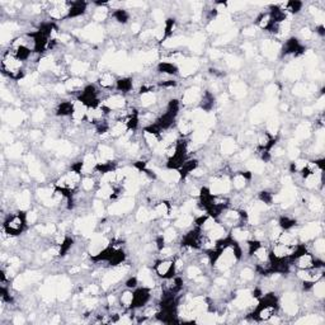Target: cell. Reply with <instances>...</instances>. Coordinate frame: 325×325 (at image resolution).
<instances>
[{
  "label": "cell",
  "instance_id": "obj_1",
  "mask_svg": "<svg viewBox=\"0 0 325 325\" xmlns=\"http://www.w3.org/2000/svg\"><path fill=\"white\" fill-rule=\"evenodd\" d=\"M1 71H3V76H6L9 80H17V82L27 75L25 63L18 59L9 48L4 51L1 55Z\"/></svg>",
  "mask_w": 325,
  "mask_h": 325
},
{
  "label": "cell",
  "instance_id": "obj_2",
  "mask_svg": "<svg viewBox=\"0 0 325 325\" xmlns=\"http://www.w3.org/2000/svg\"><path fill=\"white\" fill-rule=\"evenodd\" d=\"M24 211L9 212L3 220V229L1 230L6 233L9 237H19L24 233L27 229Z\"/></svg>",
  "mask_w": 325,
  "mask_h": 325
},
{
  "label": "cell",
  "instance_id": "obj_3",
  "mask_svg": "<svg viewBox=\"0 0 325 325\" xmlns=\"http://www.w3.org/2000/svg\"><path fill=\"white\" fill-rule=\"evenodd\" d=\"M110 239L107 237V234H103L101 231V233H97L95 231L94 234H93L92 237L89 238V244L88 246H87V252H88V254L93 258H95V257H98L99 254H102V253L105 252L106 249H108L110 246Z\"/></svg>",
  "mask_w": 325,
  "mask_h": 325
},
{
  "label": "cell",
  "instance_id": "obj_4",
  "mask_svg": "<svg viewBox=\"0 0 325 325\" xmlns=\"http://www.w3.org/2000/svg\"><path fill=\"white\" fill-rule=\"evenodd\" d=\"M105 28L97 23H89L86 27H83L79 32L80 38L87 42H90V43H101L105 40Z\"/></svg>",
  "mask_w": 325,
  "mask_h": 325
},
{
  "label": "cell",
  "instance_id": "obj_5",
  "mask_svg": "<svg viewBox=\"0 0 325 325\" xmlns=\"http://www.w3.org/2000/svg\"><path fill=\"white\" fill-rule=\"evenodd\" d=\"M135 197L122 196L121 198L117 199L116 202L107 206V214L112 216L126 215V214H130V212L132 211L133 207H135Z\"/></svg>",
  "mask_w": 325,
  "mask_h": 325
},
{
  "label": "cell",
  "instance_id": "obj_6",
  "mask_svg": "<svg viewBox=\"0 0 325 325\" xmlns=\"http://www.w3.org/2000/svg\"><path fill=\"white\" fill-rule=\"evenodd\" d=\"M323 224L320 221H310L299 229V240L300 243H307L315 238L320 237L323 233Z\"/></svg>",
  "mask_w": 325,
  "mask_h": 325
},
{
  "label": "cell",
  "instance_id": "obj_7",
  "mask_svg": "<svg viewBox=\"0 0 325 325\" xmlns=\"http://www.w3.org/2000/svg\"><path fill=\"white\" fill-rule=\"evenodd\" d=\"M102 106L107 108L109 112H118L129 107V99L122 93H113L102 101Z\"/></svg>",
  "mask_w": 325,
  "mask_h": 325
},
{
  "label": "cell",
  "instance_id": "obj_8",
  "mask_svg": "<svg viewBox=\"0 0 325 325\" xmlns=\"http://www.w3.org/2000/svg\"><path fill=\"white\" fill-rule=\"evenodd\" d=\"M260 55L263 59H267L269 61L276 60L278 55H281L282 44L277 40H263L259 46Z\"/></svg>",
  "mask_w": 325,
  "mask_h": 325
},
{
  "label": "cell",
  "instance_id": "obj_9",
  "mask_svg": "<svg viewBox=\"0 0 325 325\" xmlns=\"http://www.w3.org/2000/svg\"><path fill=\"white\" fill-rule=\"evenodd\" d=\"M202 89L201 87L193 84L190 88H187L183 92L182 97H180V103L187 108H192L195 106L199 105L201 98H202Z\"/></svg>",
  "mask_w": 325,
  "mask_h": 325
},
{
  "label": "cell",
  "instance_id": "obj_10",
  "mask_svg": "<svg viewBox=\"0 0 325 325\" xmlns=\"http://www.w3.org/2000/svg\"><path fill=\"white\" fill-rule=\"evenodd\" d=\"M292 260V264L296 267L297 269H310L314 268L315 265H323V260L319 258H316L314 256L313 253L310 252H303L300 253L299 256L295 257L294 259H291Z\"/></svg>",
  "mask_w": 325,
  "mask_h": 325
},
{
  "label": "cell",
  "instance_id": "obj_11",
  "mask_svg": "<svg viewBox=\"0 0 325 325\" xmlns=\"http://www.w3.org/2000/svg\"><path fill=\"white\" fill-rule=\"evenodd\" d=\"M152 269H154L155 275L158 276L159 278H163V280L177 275V273H175V268H174V258L159 259V260L155 262Z\"/></svg>",
  "mask_w": 325,
  "mask_h": 325
},
{
  "label": "cell",
  "instance_id": "obj_12",
  "mask_svg": "<svg viewBox=\"0 0 325 325\" xmlns=\"http://www.w3.org/2000/svg\"><path fill=\"white\" fill-rule=\"evenodd\" d=\"M199 69L198 57H186L178 66V74L183 78H192Z\"/></svg>",
  "mask_w": 325,
  "mask_h": 325
},
{
  "label": "cell",
  "instance_id": "obj_13",
  "mask_svg": "<svg viewBox=\"0 0 325 325\" xmlns=\"http://www.w3.org/2000/svg\"><path fill=\"white\" fill-rule=\"evenodd\" d=\"M155 272L154 269H152L150 267H148V265H144V267H141V268L139 269V272H137V275H136V277H137V280H139V283L141 284L142 287H146V288H154L155 286H156V280H155Z\"/></svg>",
  "mask_w": 325,
  "mask_h": 325
},
{
  "label": "cell",
  "instance_id": "obj_14",
  "mask_svg": "<svg viewBox=\"0 0 325 325\" xmlns=\"http://www.w3.org/2000/svg\"><path fill=\"white\" fill-rule=\"evenodd\" d=\"M253 174H250L249 172H235L231 175V186H233V190H235L237 192H241V191H245L248 184L250 183L252 180Z\"/></svg>",
  "mask_w": 325,
  "mask_h": 325
},
{
  "label": "cell",
  "instance_id": "obj_15",
  "mask_svg": "<svg viewBox=\"0 0 325 325\" xmlns=\"http://www.w3.org/2000/svg\"><path fill=\"white\" fill-rule=\"evenodd\" d=\"M93 5H94L92 12L93 23L102 24V23L107 22L108 19L110 18V16H112V10L107 5V1L106 3H94Z\"/></svg>",
  "mask_w": 325,
  "mask_h": 325
},
{
  "label": "cell",
  "instance_id": "obj_16",
  "mask_svg": "<svg viewBox=\"0 0 325 325\" xmlns=\"http://www.w3.org/2000/svg\"><path fill=\"white\" fill-rule=\"evenodd\" d=\"M284 78L290 82H299L303 75V65L300 61H292L287 64L283 70Z\"/></svg>",
  "mask_w": 325,
  "mask_h": 325
},
{
  "label": "cell",
  "instance_id": "obj_17",
  "mask_svg": "<svg viewBox=\"0 0 325 325\" xmlns=\"http://www.w3.org/2000/svg\"><path fill=\"white\" fill-rule=\"evenodd\" d=\"M133 307L132 309H141V307L146 306L150 300H152V290L146 287H137L133 290Z\"/></svg>",
  "mask_w": 325,
  "mask_h": 325
},
{
  "label": "cell",
  "instance_id": "obj_18",
  "mask_svg": "<svg viewBox=\"0 0 325 325\" xmlns=\"http://www.w3.org/2000/svg\"><path fill=\"white\" fill-rule=\"evenodd\" d=\"M13 202H14V206H16L18 211H28L31 209L32 193L28 190L21 191V192L14 195Z\"/></svg>",
  "mask_w": 325,
  "mask_h": 325
},
{
  "label": "cell",
  "instance_id": "obj_19",
  "mask_svg": "<svg viewBox=\"0 0 325 325\" xmlns=\"http://www.w3.org/2000/svg\"><path fill=\"white\" fill-rule=\"evenodd\" d=\"M137 102H139L140 107L144 108V109H152V107L158 106L159 95L155 90L142 92L137 95Z\"/></svg>",
  "mask_w": 325,
  "mask_h": 325
},
{
  "label": "cell",
  "instance_id": "obj_20",
  "mask_svg": "<svg viewBox=\"0 0 325 325\" xmlns=\"http://www.w3.org/2000/svg\"><path fill=\"white\" fill-rule=\"evenodd\" d=\"M218 152L224 155V156H233V155H235L238 152L237 140L231 137V136L224 137V139L218 142Z\"/></svg>",
  "mask_w": 325,
  "mask_h": 325
},
{
  "label": "cell",
  "instance_id": "obj_21",
  "mask_svg": "<svg viewBox=\"0 0 325 325\" xmlns=\"http://www.w3.org/2000/svg\"><path fill=\"white\" fill-rule=\"evenodd\" d=\"M211 136H212V131L210 129H207V127L203 126L196 127V129L193 130L192 135H191V142L201 146L209 141V140L211 139Z\"/></svg>",
  "mask_w": 325,
  "mask_h": 325
},
{
  "label": "cell",
  "instance_id": "obj_22",
  "mask_svg": "<svg viewBox=\"0 0 325 325\" xmlns=\"http://www.w3.org/2000/svg\"><path fill=\"white\" fill-rule=\"evenodd\" d=\"M70 73L73 74V76H87L88 73L92 70V64L86 60H74L73 63L69 65Z\"/></svg>",
  "mask_w": 325,
  "mask_h": 325
},
{
  "label": "cell",
  "instance_id": "obj_23",
  "mask_svg": "<svg viewBox=\"0 0 325 325\" xmlns=\"http://www.w3.org/2000/svg\"><path fill=\"white\" fill-rule=\"evenodd\" d=\"M313 133V126L310 122H301L299 123L294 130V140L299 144V142L306 141L310 136Z\"/></svg>",
  "mask_w": 325,
  "mask_h": 325
},
{
  "label": "cell",
  "instance_id": "obj_24",
  "mask_svg": "<svg viewBox=\"0 0 325 325\" xmlns=\"http://www.w3.org/2000/svg\"><path fill=\"white\" fill-rule=\"evenodd\" d=\"M129 131H130L129 125H127L125 120H118L109 123V130H108V132H109L110 135V139L114 140L120 139V137H122L123 135H126Z\"/></svg>",
  "mask_w": 325,
  "mask_h": 325
},
{
  "label": "cell",
  "instance_id": "obj_25",
  "mask_svg": "<svg viewBox=\"0 0 325 325\" xmlns=\"http://www.w3.org/2000/svg\"><path fill=\"white\" fill-rule=\"evenodd\" d=\"M229 231H230L229 229H226L224 225L220 224L217 221V222L214 225V227L206 233V235H207L210 239L214 240V241L218 243V241H222V240H225L226 238H229Z\"/></svg>",
  "mask_w": 325,
  "mask_h": 325
},
{
  "label": "cell",
  "instance_id": "obj_26",
  "mask_svg": "<svg viewBox=\"0 0 325 325\" xmlns=\"http://www.w3.org/2000/svg\"><path fill=\"white\" fill-rule=\"evenodd\" d=\"M117 80H118V78L116 76V74L112 70H108V71H103V73L99 74L98 86L102 89H116Z\"/></svg>",
  "mask_w": 325,
  "mask_h": 325
},
{
  "label": "cell",
  "instance_id": "obj_27",
  "mask_svg": "<svg viewBox=\"0 0 325 325\" xmlns=\"http://www.w3.org/2000/svg\"><path fill=\"white\" fill-rule=\"evenodd\" d=\"M275 21L272 18L271 13L269 12H262L256 18V27L258 29H262V31H268L271 32L273 25H275Z\"/></svg>",
  "mask_w": 325,
  "mask_h": 325
},
{
  "label": "cell",
  "instance_id": "obj_28",
  "mask_svg": "<svg viewBox=\"0 0 325 325\" xmlns=\"http://www.w3.org/2000/svg\"><path fill=\"white\" fill-rule=\"evenodd\" d=\"M135 221L136 222H139V224H146V222L156 221V218H155V215L154 212H152V207H148V206H140L135 214Z\"/></svg>",
  "mask_w": 325,
  "mask_h": 325
},
{
  "label": "cell",
  "instance_id": "obj_29",
  "mask_svg": "<svg viewBox=\"0 0 325 325\" xmlns=\"http://www.w3.org/2000/svg\"><path fill=\"white\" fill-rule=\"evenodd\" d=\"M229 92L235 99H241L248 94V86L241 80H234L229 84Z\"/></svg>",
  "mask_w": 325,
  "mask_h": 325
},
{
  "label": "cell",
  "instance_id": "obj_30",
  "mask_svg": "<svg viewBox=\"0 0 325 325\" xmlns=\"http://www.w3.org/2000/svg\"><path fill=\"white\" fill-rule=\"evenodd\" d=\"M195 225V217L192 214H180L177 218L173 220V226L178 230H188Z\"/></svg>",
  "mask_w": 325,
  "mask_h": 325
},
{
  "label": "cell",
  "instance_id": "obj_31",
  "mask_svg": "<svg viewBox=\"0 0 325 325\" xmlns=\"http://www.w3.org/2000/svg\"><path fill=\"white\" fill-rule=\"evenodd\" d=\"M175 129H177L179 136H183V137H188V136L192 135L193 130H195V125L191 120L186 118V117H182L180 120L177 121L175 123Z\"/></svg>",
  "mask_w": 325,
  "mask_h": 325
},
{
  "label": "cell",
  "instance_id": "obj_32",
  "mask_svg": "<svg viewBox=\"0 0 325 325\" xmlns=\"http://www.w3.org/2000/svg\"><path fill=\"white\" fill-rule=\"evenodd\" d=\"M4 117H5L6 122L9 123L12 127H19L25 120L24 112H22V110H18V109L9 110L8 113L4 114Z\"/></svg>",
  "mask_w": 325,
  "mask_h": 325
},
{
  "label": "cell",
  "instance_id": "obj_33",
  "mask_svg": "<svg viewBox=\"0 0 325 325\" xmlns=\"http://www.w3.org/2000/svg\"><path fill=\"white\" fill-rule=\"evenodd\" d=\"M65 87H66L67 92L74 93V92H82L83 89L86 88V82L83 80V78L79 76H71L65 80Z\"/></svg>",
  "mask_w": 325,
  "mask_h": 325
},
{
  "label": "cell",
  "instance_id": "obj_34",
  "mask_svg": "<svg viewBox=\"0 0 325 325\" xmlns=\"http://www.w3.org/2000/svg\"><path fill=\"white\" fill-rule=\"evenodd\" d=\"M133 297H135V294H133V290H130V288H126V290H123L122 292L118 296V303H120V306L122 307L123 310H130L133 307Z\"/></svg>",
  "mask_w": 325,
  "mask_h": 325
},
{
  "label": "cell",
  "instance_id": "obj_35",
  "mask_svg": "<svg viewBox=\"0 0 325 325\" xmlns=\"http://www.w3.org/2000/svg\"><path fill=\"white\" fill-rule=\"evenodd\" d=\"M307 203V210H309L311 214H323L324 211V203H323V199L320 198L318 195H311L309 196L306 201Z\"/></svg>",
  "mask_w": 325,
  "mask_h": 325
},
{
  "label": "cell",
  "instance_id": "obj_36",
  "mask_svg": "<svg viewBox=\"0 0 325 325\" xmlns=\"http://www.w3.org/2000/svg\"><path fill=\"white\" fill-rule=\"evenodd\" d=\"M98 186H99V182L97 178L92 177V175H83L82 183H80L79 188L83 191V192L90 193V192H93V191L97 190Z\"/></svg>",
  "mask_w": 325,
  "mask_h": 325
},
{
  "label": "cell",
  "instance_id": "obj_37",
  "mask_svg": "<svg viewBox=\"0 0 325 325\" xmlns=\"http://www.w3.org/2000/svg\"><path fill=\"white\" fill-rule=\"evenodd\" d=\"M161 239L164 241V244H174L179 238V230H178L177 227H174L173 225L171 226H168L167 229L163 230L161 233Z\"/></svg>",
  "mask_w": 325,
  "mask_h": 325
},
{
  "label": "cell",
  "instance_id": "obj_38",
  "mask_svg": "<svg viewBox=\"0 0 325 325\" xmlns=\"http://www.w3.org/2000/svg\"><path fill=\"white\" fill-rule=\"evenodd\" d=\"M310 291H311V295H313L315 299H318V300H324L325 297L324 278H320V280L314 282V283L311 284V287H310Z\"/></svg>",
  "mask_w": 325,
  "mask_h": 325
},
{
  "label": "cell",
  "instance_id": "obj_39",
  "mask_svg": "<svg viewBox=\"0 0 325 325\" xmlns=\"http://www.w3.org/2000/svg\"><path fill=\"white\" fill-rule=\"evenodd\" d=\"M5 152V155L9 159H19L23 154L22 142H13L12 145L6 146Z\"/></svg>",
  "mask_w": 325,
  "mask_h": 325
},
{
  "label": "cell",
  "instance_id": "obj_40",
  "mask_svg": "<svg viewBox=\"0 0 325 325\" xmlns=\"http://www.w3.org/2000/svg\"><path fill=\"white\" fill-rule=\"evenodd\" d=\"M256 277V271L254 268L249 267V265H245L244 268L240 269L239 272V280L241 283H248V282H252Z\"/></svg>",
  "mask_w": 325,
  "mask_h": 325
},
{
  "label": "cell",
  "instance_id": "obj_41",
  "mask_svg": "<svg viewBox=\"0 0 325 325\" xmlns=\"http://www.w3.org/2000/svg\"><path fill=\"white\" fill-rule=\"evenodd\" d=\"M92 210H93V214H94L98 218L103 217V215H105L106 212H107V207L105 206V201H102V199H99V198L93 199Z\"/></svg>",
  "mask_w": 325,
  "mask_h": 325
},
{
  "label": "cell",
  "instance_id": "obj_42",
  "mask_svg": "<svg viewBox=\"0 0 325 325\" xmlns=\"http://www.w3.org/2000/svg\"><path fill=\"white\" fill-rule=\"evenodd\" d=\"M203 273H205V271H203L197 263H192V264H190L186 268V277L188 278V280H191V281L195 280L196 277H198V276L203 275Z\"/></svg>",
  "mask_w": 325,
  "mask_h": 325
},
{
  "label": "cell",
  "instance_id": "obj_43",
  "mask_svg": "<svg viewBox=\"0 0 325 325\" xmlns=\"http://www.w3.org/2000/svg\"><path fill=\"white\" fill-rule=\"evenodd\" d=\"M313 248L314 250H315L316 253V258H319V257H324V253H325V239L324 238L320 235V237L315 238L314 239V243H313Z\"/></svg>",
  "mask_w": 325,
  "mask_h": 325
},
{
  "label": "cell",
  "instance_id": "obj_44",
  "mask_svg": "<svg viewBox=\"0 0 325 325\" xmlns=\"http://www.w3.org/2000/svg\"><path fill=\"white\" fill-rule=\"evenodd\" d=\"M314 37L313 29L307 27V25H303L299 32H297V40L299 41H310Z\"/></svg>",
  "mask_w": 325,
  "mask_h": 325
},
{
  "label": "cell",
  "instance_id": "obj_45",
  "mask_svg": "<svg viewBox=\"0 0 325 325\" xmlns=\"http://www.w3.org/2000/svg\"><path fill=\"white\" fill-rule=\"evenodd\" d=\"M25 216V222L28 226H35L38 224V220H40V214H38L37 210H31L24 212Z\"/></svg>",
  "mask_w": 325,
  "mask_h": 325
},
{
  "label": "cell",
  "instance_id": "obj_46",
  "mask_svg": "<svg viewBox=\"0 0 325 325\" xmlns=\"http://www.w3.org/2000/svg\"><path fill=\"white\" fill-rule=\"evenodd\" d=\"M225 60V64H226V66H229L230 69L237 70L241 66V60H240L239 57L235 56V55H224L222 57Z\"/></svg>",
  "mask_w": 325,
  "mask_h": 325
},
{
  "label": "cell",
  "instance_id": "obj_47",
  "mask_svg": "<svg viewBox=\"0 0 325 325\" xmlns=\"http://www.w3.org/2000/svg\"><path fill=\"white\" fill-rule=\"evenodd\" d=\"M296 323H303V324H309V325H318V324H322L323 319L320 318L319 315L314 314V315L303 316V318H301V319L296 320Z\"/></svg>",
  "mask_w": 325,
  "mask_h": 325
},
{
  "label": "cell",
  "instance_id": "obj_48",
  "mask_svg": "<svg viewBox=\"0 0 325 325\" xmlns=\"http://www.w3.org/2000/svg\"><path fill=\"white\" fill-rule=\"evenodd\" d=\"M258 33V28L254 24H248L241 29V35L244 38H254Z\"/></svg>",
  "mask_w": 325,
  "mask_h": 325
},
{
  "label": "cell",
  "instance_id": "obj_49",
  "mask_svg": "<svg viewBox=\"0 0 325 325\" xmlns=\"http://www.w3.org/2000/svg\"><path fill=\"white\" fill-rule=\"evenodd\" d=\"M273 76H275V74L269 69H262L258 71V79L260 82H268V80L273 79Z\"/></svg>",
  "mask_w": 325,
  "mask_h": 325
},
{
  "label": "cell",
  "instance_id": "obj_50",
  "mask_svg": "<svg viewBox=\"0 0 325 325\" xmlns=\"http://www.w3.org/2000/svg\"><path fill=\"white\" fill-rule=\"evenodd\" d=\"M139 280H137V277L136 276H131V277L127 278V281L125 282V286H126V288H130V290H136V288L139 287Z\"/></svg>",
  "mask_w": 325,
  "mask_h": 325
},
{
  "label": "cell",
  "instance_id": "obj_51",
  "mask_svg": "<svg viewBox=\"0 0 325 325\" xmlns=\"http://www.w3.org/2000/svg\"><path fill=\"white\" fill-rule=\"evenodd\" d=\"M12 323H13V324H14V325H21V324H24V323H25L24 316H23L22 314H17V315H14V316H13Z\"/></svg>",
  "mask_w": 325,
  "mask_h": 325
},
{
  "label": "cell",
  "instance_id": "obj_52",
  "mask_svg": "<svg viewBox=\"0 0 325 325\" xmlns=\"http://www.w3.org/2000/svg\"><path fill=\"white\" fill-rule=\"evenodd\" d=\"M314 112H315V108H314V106H305V107L303 108V116H311V114H314Z\"/></svg>",
  "mask_w": 325,
  "mask_h": 325
}]
</instances>
